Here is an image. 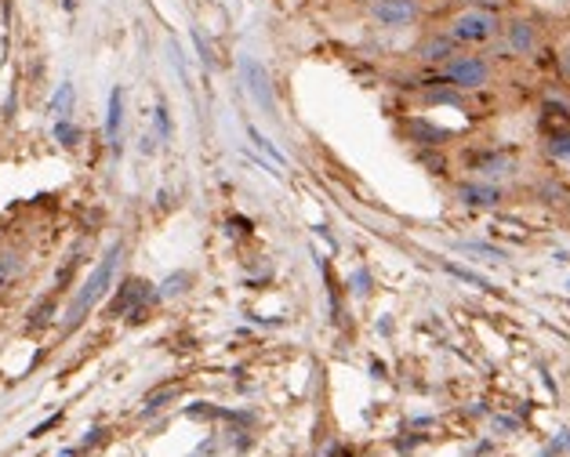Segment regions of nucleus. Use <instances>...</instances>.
<instances>
[{"label":"nucleus","instance_id":"obj_1","mask_svg":"<svg viewBox=\"0 0 570 457\" xmlns=\"http://www.w3.org/2000/svg\"><path fill=\"white\" fill-rule=\"evenodd\" d=\"M120 251L124 247L120 244H114L106 251V258L95 266V272L85 280V287H80V295L73 298V305H69V320H66V327H77V324H85V316L95 309V301H99L106 290H109V284H114V272H117V261H120Z\"/></svg>","mask_w":570,"mask_h":457},{"label":"nucleus","instance_id":"obj_2","mask_svg":"<svg viewBox=\"0 0 570 457\" xmlns=\"http://www.w3.org/2000/svg\"><path fill=\"white\" fill-rule=\"evenodd\" d=\"M443 33H448L458 48H476L502 33V22H498L494 11H487V8H465L448 19V30Z\"/></svg>","mask_w":570,"mask_h":457},{"label":"nucleus","instance_id":"obj_3","mask_svg":"<svg viewBox=\"0 0 570 457\" xmlns=\"http://www.w3.org/2000/svg\"><path fill=\"white\" fill-rule=\"evenodd\" d=\"M443 85H451L454 91H480L491 85L494 69L483 54H454L448 66H440Z\"/></svg>","mask_w":570,"mask_h":457},{"label":"nucleus","instance_id":"obj_4","mask_svg":"<svg viewBox=\"0 0 570 457\" xmlns=\"http://www.w3.org/2000/svg\"><path fill=\"white\" fill-rule=\"evenodd\" d=\"M367 16L382 30H407V26L422 22L425 8L422 0H374V4H367Z\"/></svg>","mask_w":570,"mask_h":457},{"label":"nucleus","instance_id":"obj_5","mask_svg":"<svg viewBox=\"0 0 570 457\" xmlns=\"http://www.w3.org/2000/svg\"><path fill=\"white\" fill-rule=\"evenodd\" d=\"M502 200H505V189L498 182H480V178H469V182L458 186V203H462V207L487 211V207H498Z\"/></svg>","mask_w":570,"mask_h":457},{"label":"nucleus","instance_id":"obj_6","mask_svg":"<svg viewBox=\"0 0 570 457\" xmlns=\"http://www.w3.org/2000/svg\"><path fill=\"white\" fill-rule=\"evenodd\" d=\"M149 298H153V290H149V284H146V280H128V284H120L114 305H109V312H114V316H120V312H128V316H142Z\"/></svg>","mask_w":570,"mask_h":457},{"label":"nucleus","instance_id":"obj_7","mask_svg":"<svg viewBox=\"0 0 570 457\" xmlns=\"http://www.w3.org/2000/svg\"><path fill=\"white\" fill-rule=\"evenodd\" d=\"M541 44V37H538V26L531 19H512L505 26V48L512 54H520V59H527V54H534Z\"/></svg>","mask_w":570,"mask_h":457},{"label":"nucleus","instance_id":"obj_8","mask_svg":"<svg viewBox=\"0 0 570 457\" xmlns=\"http://www.w3.org/2000/svg\"><path fill=\"white\" fill-rule=\"evenodd\" d=\"M472 175L480 178V182H498V178H509L512 171H517V160L509 157V152H483V157L469 160Z\"/></svg>","mask_w":570,"mask_h":457},{"label":"nucleus","instance_id":"obj_9","mask_svg":"<svg viewBox=\"0 0 570 457\" xmlns=\"http://www.w3.org/2000/svg\"><path fill=\"white\" fill-rule=\"evenodd\" d=\"M414 54H419V62H425V66H448L458 54V44L440 30V33H429L422 44L414 48Z\"/></svg>","mask_w":570,"mask_h":457},{"label":"nucleus","instance_id":"obj_10","mask_svg":"<svg viewBox=\"0 0 570 457\" xmlns=\"http://www.w3.org/2000/svg\"><path fill=\"white\" fill-rule=\"evenodd\" d=\"M120 123H124V88H114L109 91V113H106V138L114 149H120Z\"/></svg>","mask_w":570,"mask_h":457},{"label":"nucleus","instance_id":"obj_11","mask_svg":"<svg viewBox=\"0 0 570 457\" xmlns=\"http://www.w3.org/2000/svg\"><path fill=\"white\" fill-rule=\"evenodd\" d=\"M19 276H22V258L11 251H0V295H8Z\"/></svg>","mask_w":570,"mask_h":457},{"label":"nucleus","instance_id":"obj_12","mask_svg":"<svg viewBox=\"0 0 570 457\" xmlns=\"http://www.w3.org/2000/svg\"><path fill=\"white\" fill-rule=\"evenodd\" d=\"M244 69H247V80H252L255 99H258L262 106H266V109H273V95L266 91V69H262L258 62H252V59L244 62Z\"/></svg>","mask_w":570,"mask_h":457},{"label":"nucleus","instance_id":"obj_13","mask_svg":"<svg viewBox=\"0 0 570 457\" xmlns=\"http://www.w3.org/2000/svg\"><path fill=\"white\" fill-rule=\"evenodd\" d=\"M51 113L59 117V120H69V113H73V85H62L59 91H55Z\"/></svg>","mask_w":570,"mask_h":457},{"label":"nucleus","instance_id":"obj_14","mask_svg":"<svg viewBox=\"0 0 570 457\" xmlns=\"http://www.w3.org/2000/svg\"><path fill=\"white\" fill-rule=\"evenodd\" d=\"M55 138H59L66 149H73V146H80V128L73 120H55Z\"/></svg>","mask_w":570,"mask_h":457},{"label":"nucleus","instance_id":"obj_15","mask_svg":"<svg viewBox=\"0 0 570 457\" xmlns=\"http://www.w3.org/2000/svg\"><path fill=\"white\" fill-rule=\"evenodd\" d=\"M549 152H552L556 160H570V128L549 138Z\"/></svg>","mask_w":570,"mask_h":457},{"label":"nucleus","instance_id":"obj_16","mask_svg":"<svg viewBox=\"0 0 570 457\" xmlns=\"http://www.w3.org/2000/svg\"><path fill=\"white\" fill-rule=\"evenodd\" d=\"M189 276H171L168 284H164V290H160V298H171V295H178V290H186V287H178V284H186Z\"/></svg>","mask_w":570,"mask_h":457},{"label":"nucleus","instance_id":"obj_17","mask_svg":"<svg viewBox=\"0 0 570 457\" xmlns=\"http://www.w3.org/2000/svg\"><path fill=\"white\" fill-rule=\"evenodd\" d=\"M560 73L570 80V48H563V54H560Z\"/></svg>","mask_w":570,"mask_h":457},{"label":"nucleus","instance_id":"obj_18","mask_svg":"<svg viewBox=\"0 0 570 457\" xmlns=\"http://www.w3.org/2000/svg\"><path fill=\"white\" fill-rule=\"evenodd\" d=\"M360 4H374V0H360Z\"/></svg>","mask_w":570,"mask_h":457}]
</instances>
